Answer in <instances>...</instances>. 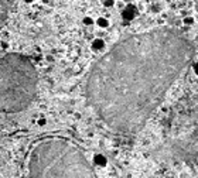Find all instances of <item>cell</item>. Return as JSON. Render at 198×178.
I'll return each instance as SVG.
<instances>
[{
  "mask_svg": "<svg viewBox=\"0 0 198 178\" xmlns=\"http://www.w3.org/2000/svg\"><path fill=\"white\" fill-rule=\"evenodd\" d=\"M192 57V44L170 28L125 38L92 67L86 85L91 106L115 132L134 133Z\"/></svg>",
  "mask_w": 198,
  "mask_h": 178,
  "instance_id": "obj_1",
  "label": "cell"
},
{
  "mask_svg": "<svg viewBox=\"0 0 198 178\" xmlns=\"http://www.w3.org/2000/svg\"><path fill=\"white\" fill-rule=\"evenodd\" d=\"M37 92V72L28 58L7 54L1 59V109L16 113L31 105Z\"/></svg>",
  "mask_w": 198,
  "mask_h": 178,
  "instance_id": "obj_3",
  "label": "cell"
},
{
  "mask_svg": "<svg viewBox=\"0 0 198 178\" xmlns=\"http://www.w3.org/2000/svg\"><path fill=\"white\" fill-rule=\"evenodd\" d=\"M6 17H7V4L6 0H1V23H4Z\"/></svg>",
  "mask_w": 198,
  "mask_h": 178,
  "instance_id": "obj_5",
  "label": "cell"
},
{
  "mask_svg": "<svg viewBox=\"0 0 198 178\" xmlns=\"http://www.w3.org/2000/svg\"><path fill=\"white\" fill-rule=\"evenodd\" d=\"M30 178H96V175L75 143L62 137H48L33 148Z\"/></svg>",
  "mask_w": 198,
  "mask_h": 178,
  "instance_id": "obj_2",
  "label": "cell"
},
{
  "mask_svg": "<svg viewBox=\"0 0 198 178\" xmlns=\"http://www.w3.org/2000/svg\"><path fill=\"white\" fill-rule=\"evenodd\" d=\"M164 146L173 157H198V98L185 99L171 110L164 129Z\"/></svg>",
  "mask_w": 198,
  "mask_h": 178,
  "instance_id": "obj_4",
  "label": "cell"
}]
</instances>
